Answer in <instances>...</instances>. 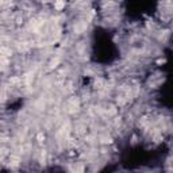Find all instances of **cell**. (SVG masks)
<instances>
[{
    "mask_svg": "<svg viewBox=\"0 0 173 173\" xmlns=\"http://www.w3.org/2000/svg\"><path fill=\"white\" fill-rule=\"evenodd\" d=\"M64 5H65L64 0H57V2H56V8H57V10H62Z\"/></svg>",
    "mask_w": 173,
    "mask_h": 173,
    "instance_id": "1",
    "label": "cell"
}]
</instances>
